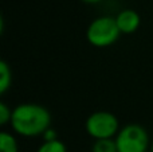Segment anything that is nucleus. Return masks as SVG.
I'll return each instance as SVG.
<instances>
[{"instance_id":"obj_1","label":"nucleus","mask_w":153,"mask_h":152,"mask_svg":"<svg viewBox=\"0 0 153 152\" xmlns=\"http://www.w3.org/2000/svg\"><path fill=\"white\" fill-rule=\"evenodd\" d=\"M11 127L23 137L43 136L51 128V115L45 107L38 104H19L12 109Z\"/></svg>"},{"instance_id":"obj_2","label":"nucleus","mask_w":153,"mask_h":152,"mask_svg":"<svg viewBox=\"0 0 153 152\" xmlns=\"http://www.w3.org/2000/svg\"><path fill=\"white\" fill-rule=\"evenodd\" d=\"M120 32L113 16H98L89 24L86 30V39L94 47H109L118 40Z\"/></svg>"},{"instance_id":"obj_3","label":"nucleus","mask_w":153,"mask_h":152,"mask_svg":"<svg viewBox=\"0 0 153 152\" xmlns=\"http://www.w3.org/2000/svg\"><path fill=\"white\" fill-rule=\"evenodd\" d=\"M85 128L90 137L95 140L114 139L118 133L120 123L118 118L110 112L97 110L86 118Z\"/></svg>"},{"instance_id":"obj_4","label":"nucleus","mask_w":153,"mask_h":152,"mask_svg":"<svg viewBox=\"0 0 153 152\" xmlns=\"http://www.w3.org/2000/svg\"><path fill=\"white\" fill-rule=\"evenodd\" d=\"M118 152H146L149 151V135L138 124H128L114 137Z\"/></svg>"},{"instance_id":"obj_5","label":"nucleus","mask_w":153,"mask_h":152,"mask_svg":"<svg viewBox=\"0 0 153 152\" xmlns=\"http://www.w3.org/2000/svg\"><path fill=\"white\" fill-rule=\"evenodd\" d=\"M114 18H116V23L121 34H133L137 31V28L141 24V18L138 12H136L134 10H130V8L120 11Z\"/></svg>"},{"instance_id":"obj_6","label":"nucleus","mask_w":153,"mask_h":152,"mask_svg":"<svg viewBox=\"0 0 153 152\" xmlns=\"http://www.w3.org/2000/svg\"><path fill=\"white\" fill-rule=\"evenodd\" d=\"M11 82H12L11 67L5 61H0V93L4 94L10 89Z\"/></svg>"},{"instance_id":"obj_7","label":"nucleus","mask_w":153,"mask_h":152,"mask_svg":"<svg viewBox=\"0 0 153 152\" xmlns=\"http://www.w3.org/2000/svg\"><path fill=\"white\" fill-rule=\"evenodd\" d=\"M0 152H19L18 142L10 132L0 133Z\"/></svg>"},{"instance_id":"obj_8","label":"nucleus","mask_w":153,"mask_h":152,"mask_svg":"<svg viewBox=\"0 0 153 152\" xmlns=\"http://www.w3.org/2000/svg\"><path fill=\"white\" fill-rule=\"evenodd\" d=\"M91 152H118L114 139L95 140L91 147Z\"/></svg>"},{"instance_id":"obj_9","label":"nucleus","mask_w":153,"mask_h":152,"mask_svg":"<svg viewBox=\"0 0 153 152\" xmlns=\"http://www.w3.org/2000/svg\"><path fill=\"white\" fill-rule=\"evenodd\" d=\"M36 152H67V148L63 142L56 139L53 142H43Z\"/></svg>"},{"instance_id":"obj_10","label":"nucleus","mask_w":153,"mask_h":152,"mask_svg":"<svg viewBox=\"0 0 153 152\" xmlns=\"http://www.w3.org/2000/svg\"><path fill=\"white\" fill-rule=\"evenodd\" d=\"M11 117H12V110L5 102H0V124L5 125V124L11 123Z\"/></svg>"},{"instance_id":"obj_11","label":"nucleus","mask_w":153,"mask_h":152,"mask_svg":"<svg viewBox=\"0 0 153 152\" xmlns=\"http://www.w3.org/2000/svg\"><path fill=\"white\" fill-rule=\"evenodd\" d=\"M43 139H45V142H53V140L58 139V135H56V132L54 131L53 128H48L47 131L43 133Z\"/></svg>"},{"instance_id":"obj_12","label":"nucleus","mask_w":153,"mask_h":152,"mask_svg":"<svg viewBox=\"0 0 153 152\" xmlns=\"http://www.w3.org/2000/svg\"><path fill=\"white\" fill-rule=\"evenodd\" d=\"M83 3H87V4H97V3L102 1V0H82Z\"/></svg>"},{"instance_id":"obj_13","label":"nucleus","mask_w":153,"mask_h":152,"mask_svg":"<svg viewBox=\"0 0 153 152\" xmlns=\"http://www.w3.org/2000/svg\"><path fill=\"white\" fill-rule=\"evenodd\" d=\"M151 151L153 152V142H152V144H151Z\"/></svg>"},{"instance_id":"obj_14","label":"nucleus","mask_w":153,"mask_h":152,"mask_svg":"<svg viewBox=\"0 0 153 152\" xmlns=\"http://www.w3.org/2000/svg\"><path fill=\"white\" fill-rule=\"evenodd\" d=\"M146 152H152V151H151V150H149V151H146Z\"/></svg>"}]
</instances>
